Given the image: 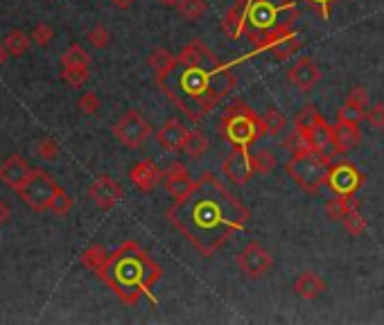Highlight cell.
Returning <instances> with one entry per match:
<instances>
[{
  "label": "cell",
  "mask_w": 384,
  "mask_h": 325,
  "mask_svg": "<svg viewBox=\"0 0 384 325\" xmlns=\"http://www.w3.org/2000/svg\"><path fill=\"white\" fill-rule=\"evenodd\" d=\"M167 221L199 256L213 258L224 244L247 226L249 208L221 186L215 174H204L165 212Z\"/></svg>",
  "instance_id": "1"
},
{
  "label": "cell",
  "mask_w": 384,
  "mask_h": 325,
  "mask_svg": "<svg viewBox=\"0 0 384 325\" xmlns=\"http://www.w3.org/2000/svg\"><path fill=\"white\" fill-rule=\"evenodd\" d=\"M156 81L160 90L195 122L206 118L238 86V77L201 39H192L179 53L177 64L165 75H158Z\"/></svg>",
  "instance_id": "2"
},
{
  "label": "cell",
  "mask_w": 384,
  "mask_h": 325,
  "mask_svg": "<svg viewBox=\"0 0 384 325\" xmlns=\"http://www.w3.org/2000/svg\"><path fill=\"white\" fill-rule=\"evenodd\" d=\"M158 278H160V267L136 242L120 244L118 251L111 253L109 267L102 276V280L127 305H136L143 293H147L149 300L156 305V298L151 296V287H154Z\"/></svg>",
  "instance_id": "3"
},
{
  "label": "cell",
  "mask_w": 384,
  "mask_h": 325,
  "mask_svg": "<svg viewBox=\"0 0 384 325\" xmlns=\"http://www.w3.org/2000/svg\"><path fill=\"white\" fill-rule=\"evenodd\" d=\"M330 167V154H319L312 149H301L285 162L287 177H292V181L310 195H319V190L328 183Z\"/></svg>",
  "instance_id": "4"
},
{
  "label": "cell",
  "mask_w": 384,
  "mask_h": 325,
  "mask_svg": "<svg viewBox=\"0 0 384 325\" xmlns=\"http://www.w3.org/2000/svg\"><path fill=\"white\" fill-rule=\"evenodd\" d=\"M217 131H219V136L228 140L233 147L235 145L249 147L251 142H256L262 136L260 116H256V111L245 104H235V106L226 109V113L219 118Z\"/></svg>",
  "instance_id": "5"
},
{
  "label": "cell",
  "mask_w": 384,
  "mask_h": 325,
  "mask_svg": "<svg viewBox=\"0 0 384 325\" xmlns=\"http://www.w3.org/2000/svg\"><path fill=\"white\" fill-rule=\"evenodd\" d=\"M285 12H296L294 3L287 0H249V16H247V34L249 32H265L280 23Z\"/></svg>",
  "instance_id": "6"
},
{
  "label": "cell",
  "mask_w": 384,
  "mask_h": 325,
  "mask_svg": "<svg viewBox=\"0 0 384 325\" xmlns=\"http://www.w3.org/2000/svg\"><path fill=\"white\" fill-rule=\"evenodd\" d=\"M59 190L62 188H59V183H55V179H50L43 170H34L25 186L18 190V197L29 210L43 212L50 210V203H53Z\"/></svg>",
  "instance_id": "7"
},
{
  "label": "cell",
  "mask_w": 384,
  "mask_h": 325,
  "mask_svg": "<svg viewBox=\"0 0 384 325\" xmlns=\"http://www.w3.org/2000/svg\"><path fill=\"white\" fill-rule=\"evenodd\" d=\"M149 134H151V125L134 109L125 111V116L120 118L114 127V136L129 149H138L149 138Z\"/></svg>",
  "instance_id": "8"
},
{
  "label": "cell",
  "mask_w": 384,
  "mask_h": 325,
  "mask_svg": "<svg viewBox=\"0 0 384 325\" xmlns=\"http://www.w3.org/2000/svg\"><path fill=\"white\" fill-rule=\"evenodd\" d=\"M238 267L247 278H265L274 269V258H271V253L260 242L251 240L238 253Z\"/></svg>",
  "instance_id": "9"
},
{
  "label": "cell",
  "mask_w": 384,
  "mask_h": 325,
  "mask_svg": "<svg viewBox=\"0 0 384 325\" xmlns=\"http://www.w3.org/2000/svg\"><path fill=\"white\" fill-rule=\"evenodd\" d=\"M364 174L348 160L332 162L330 174H328V186L335 195H355L362 188Z\"/></svg>",
  "instance_id": "10"
},
{
  "label": "cell",
  "mask_w": 384,
  "mask_h": 325,
  "mask_svg": "<svg viewBox=\"0 0 384 325\" xmlns=\"http://www.w3.org/2000/svg\"><path fill=\"white\" fill-rule=\"evenodd\" d=\"M221 170H224V174L233 183H238V186H245V183H249L251 177L256 174L254 160H251L249 149L240 147V145H235L233 149H231V154L224 158V165H221Z\"/></svg>",
  "instance_id": "11"
},
{
  "label": "cell",
  "mask_w": 384,
  "mask_h": 325,
  "mask_svg": "<svg viewBox=\"0 0 384 325\" xmlns=\"http://www.w3.org/2000/svg\"><path fill=\"white\" fill-rule=\"evenodd\" d=\"M88 197L100 210H111L123 199V186H120L116 179H111L109 174H102L88 186Z\"/></svg>",
  "instance_id": "12"
},
{
  "label": "cell",
  "mask_w": 384,
  "mask_h": 325,
  "mask_svg": "<svg viewBox=\"0 0 384 325\" xmlns=\"http://www.w3.org/2000/svg\"><path fill=\"white\" fill-rule=\"evenodd\" d=\"M287 81L294 88H299L301 93H310V90L321 81V68L315 59L301 57L296 64L287 70Z\"/></svg>",
  "instance_id": "13"
},
{
  "label": "cell",
  "mask_w": 384,
  "mask_h": 325,
  "mask_svg": "<svg viewBox=\"0 0 384 325\" xmlns=\"http://www.w3.org/2000/svg\"><path fill=\"white\" fill-rule=\"evenodd\" d=\"M32 172L34 170L27 165V160L23 156L12 154L0 162V183H3L7 190L18 192L27 183V179L32 177Z\"/></svg>",
  "instance_id": "14"
},
{
  "label": "cell",
  "mask_w": 384,
  "mask_h": 325,
  "mask_svg": "<svg viewBox=\"0 0 384 325\" xmlns=\"http://www.w3.org/2000/svg\"><path fill=\"white\" fill-rule=\"evenodd\" d=\"M366 109H369V90L364 86H352L346 102H343V106L339 109L337 120L359 125V122L366 118Z\"/></svg>",
  "instance_id": "15"
},
{
  "label": "cell",
  "mask_w": 384,
  "mask_h": 325,
  "mask_svg": "<svg viewBox=\"0 0 384 325\" xmlns=\"http://www.w3.org/2000/svg\"><path fill=\"white\" fill-rule=\"evenodd\" d=\"M192 183L195 181H192L190 172L184 167V162H179V160H172L165 167L163 174H160V186H163L174 199L184 197L186 192L192 188Z\"/></svg>",
  "instance_id": "16"
},
{
  "label": "cell",
  "mask_w": 384,
  "mask_h": 325,
  "mask_svg": "<svg viewBox=\"0 0 384 325\" xmlns=\"http://www.w3.org/2000/svg\"><path fill=\"white\" fill-rule=\"evenodd\" d=\"M188 131L190 129L184 125V122L172 118V120L160 125V129L156 131V140L165 151H184V142H186Z\"/></svg>",
  "instance_id": "17"
},
{
  "label": "cell",
  "mask_w": 384,
  "mask_h": 325,
  "mask_svg": "<svg viewBox=\"0 0 384 325\" xmlns=\"http://www.w3.org/2000/svg\"><path fill=\"white\" fill-rule=\"evenodd\" d=\"M160 174H163V172L158 170L154 160H138L134 162V167L129 170L131 183H134L140 192H154V188L160 183Z\"/></svg>",
  "instance_id": "18"
},
{
  "label": "cell",
  "mask_w": 384,
  "mask_h": 325,
  "mask_svg": "<svg viewBox=\"0 0 384 325\" xmlns=\"http://www.w3.org/2000/svg\"><path fill=\"white\" fill-rule=\"evenodd\" d=\"M292 289H294V293L303 300H317L321 293L326 291V280L321 278V273L310 269V271H303L294 280Z\"/></svg>",
  "instance_id": "19"
},
{
  "label": "cell",
  "mask_w": 384,
  "mask_h": 325,
  "mask_svg": "<svg viewBox=\"0 0 384 325\" xmlns=\"http://www.w3.org/2000/svg\"><path fill=\"white\" fill-rule=\"evenodd\" d=\"M247 16H249V0H235V5L228 9L224 20H221V29L231 39H240L247 32Z\"/></svg>",
  "instance_id": "20"
},
{
  "label": "cell",
  "mask_w": 384,
  "mask_h": 325,
  "mask_svg": "<svg viewBox=\"0 0 384 325\" xmlns=\"http://www.w3.org/2000/svg\"><path fill=\"white\" fill-rule=\"evenodd\" d=\"M359 142V125H350V122L337 120V125H332V147L337 154H346V151L355 149Z\"/></svg>",
  "instance_id": "21"
},
{
  "label": "cell",
  "mask_w": 384,
  "mask_h": 325,
  "mask_svg": "<svg viewBox=\"0 0 384 325\" xmlns=\"http://www.w3.org/2000/svg\"><path fill=\"white\" fill-rule=\"evenodd\" d=\"M306 145L312 151L319 154H328V147H332V125H328V120H321L306 134Z\"/></svg>",
  "instance_id": "22"
},
{
  "label": "cell",
  "mask_w": 384,
  "mask_h": 325,
  "mask_svg": "<svg viewBox=\"0 0 384 325\" xmlns=\"http://www.w3.org/2000/svg\"><path fill=\"white\" fill-rule=\"evenodd\" d=\"M109 251L102 247V244H90V247L82 253V264L86 269H90L95 276L102 278L104 271L109 267Z\"/></svg>",
  "instance_id": "23"
},
{
  "label": "cell",
  "mask_w": 384,
  "mask_h": 325,
  "mask_svg": "<svg viewBox=\"0 0 384 325\" xmlns=\"http://www.w3.org/2000/svg\"><path fill=\"white\" fill-rule=\"evenodd\" d=\"M352 210H359V201L355 199V195H337L326 203V215L332 221H341Z\"/></svg>",
  "instance_id": "24"
},
{
  "label": "cell",
  "mask_w": 384,
  "mask_h": 325,
  "mask_svg": "<svg viewBox=\"0 0 384 325\" xmlns=\"http://www.w3.org/2000/svg\"><path fill=\"white\" fill-rule=\"evenodd\" d=\"M208 149H210V142H208L204 131L190 129L188 136H186V142H184V151H186V154L190 158H199V156H204Z\"/></svg>",
  "instance_id": "25"
},
{
  "label": "cell",
  "mask_w": 384,
  "mask_h": 325,
  "mask_svg": "<svg viewBox=\"0 0 384 325\" xmlns=\"http://www.w3.org/2000/svg\"><path fill=\"white\" fill-rule=\"evenodd\" d=\"M177 64V57L170 53V50L165 48H156V50H151V55L147 57V66L154 70L156 77L158 75H165L167 70Z\"/></svg>",
  "instance_id": "26"
},
{
  "label": "cell",
  "mask_w": 384,
  "mask_h": 325,
  "mask_svg": "<svg viewBox=\"0 0 384 325\" xmlns=\"http://www.w3.org/2000/svg\"><path fill=\"white\" fill-rule=\"evenodd\" d=\"M323 118H321V113L317 111V106H312V104H308V106H303L299 113H296V118H294V131L296 134H301L303 138H306V134L317 125V122H321Z\"/></svg>",
  "instance_id": "27"
},
{
  "label": "cell",
  "mask_w": 384,
  "mask_h": 325,
  "mask_svg": "<svg viewBox=\"0 0 384 325\" xmlns=\"http://www.w3.org/2000/svg\"><path fill=\"white\" fill-rule=\"evenodd\" d=\"M260 125H262V136H276L285 129V116L271 106L260 116Z\"/></svg>",
  "instance_id": "28"
},
{
  "label": "cell",
  "mask_w": 384,
  "mask_h": 325,
  "mask_svg": "<svg viewBox=\"0 0 384 325\" xmlns=\"http://www.w3.org/2000/svg\"><path fill=\"white\" fill-rule=\"evenodd\" d=\"M177 12L186 20H197L208 12V3L206 0H181L177 5Z\"/></svg>",
  "instance_id": "29"
},
{
  "label": "cell",
  "mask_w": 384,
  "mask_h": 325,
  "mask_svg": "<svg viewBox=\"0 0 384 325\" xmlns=\"http://www.w3.org/2000/svg\"><path fill=\"white\" fill-rule=\"evenodd\" d=\"M34 154L46 162H55L59 158V142L55 138H50V136L39 138L34 142Z\"/></svg>",
  "instance_id": "30"
},
{
  "label": "cell",
  "mask_w": 384,
  "mask_h": 325,
  "mask_svg": "<svg viewBox=\"0 0 384 325\" xmlns=\"http://www.w3.org/2000/svg\"><path fill=\"white\" fill-rule=\"evenodd\" d=\"M5 48L9 50V55L12 57H21L25 55V50L29 48V36L25 32H21V29H14V32H9L5 36Z\"/></svg>",
  "instance_id": "31"
},
{
  "label": "cell",
  "mask_w": 384,
  "mask_h": 325,
  "mask_svg": "<svg viewBox=\"0 0 384 325\" xmlns=\"http://www.w3.org/2000/svg\"><path fill=\"white\" fill-rule=\"evenodd\" d=\"M301 46H303V41H301L299 36H289V39H285V41H280V43H278L276 48H271V50H269V55L274 57V59H278V61H285V59H289L292 55H296L299 50H301Z\"/></svg>",
  "instance_id": "32"
},
{
  "label": "cell",
  "mask_w": 384,
  "mask_h": 325,
  "mask_svg": "<svg viewBox=\"0 0 384 325\" xmlns=\"http://www.w3.org/2000/svg\"><path fill=\"white\" fill-rule=\"evenodd\" d=\"M66 66H90V57L82 46H70L62 55V68Z\"/></svg>",
  "instance_id": "33"
},
{
  "label": "cell",
  "mask_w": 384,
  "mask_h": 325,
  "mask_svg": "<svg viewBox=\"0 0 384 325\" xmlns=\"http://www.w3.org/2000/svg\"><path fill=\"white\" fill-rule=\"evenodd\" d=\"M251 160H254V172L256 174H269V172H274V167H276V156L271 154V151H267V149H260V151H256L254 156H251Z\"/></svg>",
  "instance_id": "34"
},
{
  "label": "cell",
  "mask_w": 384,
  "mask_h": 325,
  "mask_svg": "<svg viewBox=\"0 0 384 325\" xmlns=\"http://www.w3.org/2000/svg\"><path fill=\"white\" fill-rule=\"evenodd\" d=\"M62 75L64 79L68 81L73 88H79V86H84L86 81H88V66H66L62 70Z\"/></svg>",
  "instance_id": "35"
},
{
  "label": "cell",
  "mask_w": 384,
  "mask_h": 325,
  "mask_svg": "<svg viewBox=\"0 0 384 325\" xmlns=\"http://www.w3.org/2000/svg\"><path fill=\"white\" fill-rule=\"evenodd\" d=\"M341 223H343V228H346V233L350 237H359L362 233L366 230V219L359 215V210H352L350 215H346L341 219Z\"/></svg>",
  "instance_id": "36"
},
{
  "label": "cell",
  "mask_w": 384,
  "mask_h": 325,
  "mask_svg": "<svg viewBox=\"0 0 384 325\" xmlns=\"http://www.w3.org/2000/svg\"><path fill=\"white\" fill-rule=\"evenodd\" d=\"M73 203H75L73 197H70L66 190H59L53 203H50V210H53L55 215H68V212L73 210Z\"/></svg>",
  "instance_id": "37"
},
{
  "label": "cell",
  "mask_w": 384,
  "mask_h": 325,
  "mask_svg": "<svg viewBox=\"0 0 384 325\" xmlns=\"http://www.w3.org/2000/svg\"><path fill=\"white\" fill-rule=\"evenodd\" d=\"M86 39H88V43L93 46V48L102 50V48H107V46H109L111 34H109V29H107L104 25H95V27H90V29H88Z\"/></svg>",
  "instance_id": "38"
},
{
  "label": "cell",
  "mask_w": 384,
  "mask_h": 325,
  "mask_svg": "<svg viewBox=\"0 0 384 325\" xmlns=\"http://www.w3.org/2000/svg\"><path fill=\"white\" fill-rule=\"evenodd\" d=\"M53 39H55V29H53V25H48V23H39V25H34V29H32V41H34L36 46L46 48V46L53 43Z\"/></svg>",
  "instance_id": "39"
},
{
  "label": "cell",
  "mask_w": 384,
  "mask_h": 325,
  "mask_svg": "<svg viewBox=\"0 0 384 325\" xmlns=\"http://www.w3.org/2000/svg\"><path fill=\"white\" fill-rule=\"evenodd\" d=\"M77 106H79V111H82V113L95 116L97 111H100V97L95 93H84L82 97H79Z\"/></svg>",
  "instance_id": "40"
},
{
  "label": "cell",
  "mask_w": 384,
  "mask_h": 325,
  "mask_svg": "<svg viewBox=\"0 0 384 325\" xmlns=\"http://www.w3.org/2000/svg\"><path fill=\"white\" fill-rule=\"evenodd\" d=\"M366 122L376 129H384V104H373L366 109Z\"/></svg>",
  "instance_id": "41"
},
{
  "label": "cell",
  "mask_w": 384,
  "mask_h": 325,
  "mask_svg": "<svg viewBox=\"0 0 384 325\" xmlns=\"http://www.w3.org/2000/svg\"><path fill=\"white\" fill-rule=\"evenodd\" d=\"M306 3L315 9V12L323 18V20H330V12H332V5L337 3V0H306Z\"/></svg>",
  "instance_id": "42"
},
{
  "label": "cell",
  "mask_w": 384,
  "mask_h": 325,
  "mask_svg": "<svg viewBox=\"0 0 384 325\" xmlns=\"http://www.w3.org/2000/svg\"><path fill=\"white\" fill-rule=\"evenodd\" d=\"M9 217H12V210H9L7 203L0 199V226H5V223L9 221Z\"/></svg>",
  "instance_id": "43"
},
{
  "label": "cell",
  "mask_w": 384,
  "mask_h": 325,
  "mask_svg": "<svg viewBox=\"0 0 384 325\" xmlns=\"http://www.w3.org/2000/svg\"><path fill=\"white\" fill-rule=\"evenodd\" d=\"M9 57H12V55H9V50L5 48V43H0V66H3Z\"/></svg>",
  "instance_id": "44"
},
{
  "label": "cell",
  "mask_w": 384,
  "mask_h": 325,
  "mask_svg": "<svg viewBox=\"0 0 384 325\" xmlns=\"http://www.w3.org/2000/svg\"><path fill=\"white\" fill-rule=\"evenodd\" d=\"M134 3H136V0H114V5L120 7V9H129Z\"/></svg>",
  "instance_id": "45"
},
{
  "label": "cell",
  "mask_w": 384,
  "mask_h": 325,
  "mask_svg": "<svg viewBox=\"0 0 384 325\" xmlns=\"http://www.w3.org/2000/svg\"><path fill=\"white\" fill-rule=\"evenodd\" d=\"M158 3L163 5V7H177L181 0H158Z\"/></svg>",
  "instance_id": "46"
},
{
  "label": "cell",
  "mask_w": 384,
  "mask_h": 325,
  "mask_svg": "<svg viewBox=\"0 0 384 325\" xmlns=\"http://www.w3.org/2000/svg\"><path fill=\"white\" fill-rule=\"evenodd\" d=\"M382 131H384V129H382Z\"/></svg>",
  "instance_id": "47"
}]
</instances>
